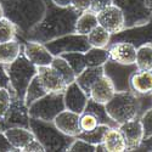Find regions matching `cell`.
Instances as JSON below:
<instances>
[{
  "label": "cell",
  "instance_id": "obj_1",
  "mask_svg": "<svg viewBox=\"0 0 152 152\" xmlns=\"http://www.w3.org/2000/svg\"><path fill=\"white\" fill-rule=\"evenodd\" d=\"M45 14L42 21L26 35L27 40L46 43L58 37L74 33V26L80 12L68 7H61L51 0H45Z\"/></svg>",
  "mask_w": 152,
  "mask_h": 152
},
{
  "label": "cell",
  "instance_id": "obj_2",
  "mask_svg": "<svg viewBox=\"0 0 152 152\" xmlns=\"http://www.w3.org/2000/svg\"><path fill=\"white\" fill-rule=\"evenodd\" d=\"M4 15L16 26L17 32L27 35L45 14V0H4Z\"/></svg>",
  "mask_w": 152,
  "mask_h": 152
},
{
  "label": "cell",
  "instance_id": "obj_3",
  "mask_svg": "<svg viewBox=\"0 0 152 152\" xmlns=\"http://www.w3.org/2000/svg\"><path fill=\"white\" fill-rule=\"evenodd\" d=\"M29 129L34 134L45 151H67L74 137L63 134L56 128L54 122H46L37 118H29Z\"/></svg>",
  "mask_w": 152,
  "mask_h": 152
},
{
  "label": "cell",
  "instance_id": "obj_4",
  "mask_svg": "<svg viewBox=\"0 0 152 152\" xmlns=\"http://www.w3.org/2000/svg\"><path fill=\"white\" fill-rule=\"evenodd\" d=\"M106 111L113 122L118 125L139 117L141 108V97L132 90L116 91L113 97L105 104Z\"/></svg>",
  "mask_w": 152,
  "mask_h": 152
},
{
  "label": "cell",
  "instance_id": "obj_5",
  "mask_svg": "<svg viewBox=\"0 0 152 152\" xmlns=\"http://www.w3.org/2000/svg\"><path fill=\"white\" fill-rule=\"evenodd\" d=\"M6 71L14 96L23 99L31 80L38 74V67L33 65L22 51L14 62L6 65Z\"/></svg>",
  "mask_w": 152,
  "mask_h": 152
},
{
  "label": "cell",
  "instance_id": "obj_6",
  "mask_svg": "<svg viewBox=\"0 0 152 152\" xmlns=\"http://www.w3.org/2000/svg\"><path fill=\"white\" fill-rule=\"evenodd\" d=\"M124 16V28L139 26L152 18V0H113Z\"/></svg>",
  "mask_w": 152,
  "mask_h": 152
},
{
  "label": "cell",
  "instance_id": "obj_7",
  "mask_svg": "<svg viewBox=\"0 0 152 152\" xmlns=\"http://www.w3.org/2000/svg\"><path fill=\"white\" fill-rule=\"evenodd\" d=\"M65 108L66 107L65 102H63V93H48L43 97L34 101L28 107V113L32 118L53 122L54 118Z\"/></svg>",
  "mask_w": 152,
  "mask_h": 152
},
{
  "label": "cell",
  "instance_id": "obj_8",
  "mask_svg": "<svg viewBox=\"0 0 152 152\" xmlns=\"http://www.w3.org/2000/svg\"><path fill=\"white\" fill-rule=\"evenodd\" d=\"M44 44L54 56H60L67 53H85L91 48L86 35L78 34L75 32L58 37Z\"/></svg>",
  "mask_w": 152,
  "mask_h": 152
},
{
  "label": "cell",
  "instance_id": "obj_9",
  "mask_svg": "<svg viewBox=\"0 0 152 152\" xmlns=\"http://www.w3.org/2000/svg\"><path fill=\"white\" fill-rule=\"evenodd\" d=\"M117 42L130 43L136 49L145 44H152V18L146 23L124 28L118 33L111 34L110 44Z\"/></svg>",
  "mask_w": 152,
  "mask_h": 152
},
{
  "label": "cell",
  "instance_id": "obj_10",
  "mask_svg": "<svg viewBox=\"0 0 152 152\" xmlns=\"http://www.w3.org/2000/svg\"><path fill=\"white\" fill-rule=\"evenodd\" d=\"M136 66L134 65H123L108 58L104 65V73L112 80L116 88V91H125L130 90L129 79L130 75L136 71Z\"/></svg>",
  "mask_w": 152,
  "mask_h": 152
},
{
  "label": "cell",
  "instance_id": "obj_11",
  "mask_svg": "<svg viewBox=\"0 0 152 152\" xmlns=\"http://www.w3.org/2000/svg\"><path fill=\"white\" fill-rule=\"evenodd\" d=\"M29 118L28 106L24 104V100L14 96L7 113L0 121V130H5L11 126L29 128Z\"/></svg>",
  "mask_w": 152,
  "mask_h": 152
},
{
  "label": "cell",
  "instance_id": "obj_12",
  "mask_svg": "<svg viewBox=\"0 0 152 152\" xmlns=\"http://www.w3.org/2000/svg\"><path fill=\"white\" fill-rule=\"evenodd\" d=\"M97 22L101 27H104L111 34H115L124 29V16L122 10L112 4L106 9L97 12Z\"/></svg>",
  "mask_w": 152,
  "mask_h": 152
},
{
  "label": "cell",
  "instance_id": "obj_13",
  "mask_svg": "<svg viewBox=\"0 0 152 152\" xmlns=\"http://www.w3.org/2000/svg\"><path fill=\"white\" fill-rule=\"evenodd\" d=\"M118 128L124 137L126 144V151L137 150L144 140V130L140 122V118L136 117L130 121H126L118 125Z\"/></svg>",
  "mask_w": 152,
  "mask_h": 152
},
{
  "label": "cell",
  "instance_id": "obj_14",
  "mask_svg": "<svg viewBox=\"0 0 152 152\" xmlns=\"http://www.w3.org/2000/svg\"><path fill=\"white\" fill-rule=\"evenodd\" d=\"M22 51L37 67L50 66L54 58V55L49 51L44 43H39L35 40H26L24 45L22 46Z\"/></svg>",
  "mask_w": 152,
  "mask_h": 152
},
{
  "label": "cell",
  "instance_id": "obj_15",
  "mask_svg": "<svg viewBox=\"0 0 152 152\" xmlns=\"http://www.w3.org/2000/svg\"><path fill=\"white\" fill-rule=\"evenodd\" d=\"M88 100H89V96L82 90V88L75 82L68 84L63 91V102H65L66 110L73 111L78 115H82L84 112Z\"/></svg>",
  "mask_w": 152,
  "mask_h": 152
},
{
  "label": "cell",
  "instance_id": "obj_16",
  "mask_svg": "<svg viewBox=\"0 0 152 152\" xmlns=\"http://www.w3.org/2000/svg\"><path fill=\"white\" fill-rule=\"evenodd\" d=\"M79 117L80 115H78V113L65 108L54 118L53 122L56 125V128L63 134L72 137H77L82 133L79 126Z\"/></svg>",
  "mask_w": 152,
  "mask_h": 152
},
{
  "label": "cell",
  "instance_id": "obj_17",
  "mask_svg": "<svg viewBox=\"0 0 152 152\" xmlns=\"http://www.w3.org/2000/svg\"><path fill=\"white\" fill-rule=\"evenodd\" d=\"M108 58L123 65H134L136 58V48L126 42L112 43L107 48Z\"/></svg>",
  "mask_w": 152,
  "mask_h": 152
},
{
  "label": "cell",
  "instance_id": "obj_18",
  "mask_svg": "<svg viewBox=\"0 0 152 152\" xmlns=\"http://www.w3.org/2000/svg\"><path fill=\"white\" fill-rule=\"evenodd\" d=\"M38 77H39L43 86L48 93L61 94L66 89V83L56 73L51 66H42L38 67Z\"/></svg>",
  "mask_w": 152,
  "mask_h": 152
},
{
  "label": "cell",
  "instance_id": "obj_19",
  "mask_svg": "<svg viewBox=\"0 0 152 152\" xmlns=\"http://www.w3.org/2000/svg\"><path fill=\"white\" fill-rule=\"evenodd\" d=\"M116 94V88L113 85L112 80L104 73L101 77L93 84L89 97L96 102L100 104H107L108 101L113 97V95Z\"/></svg>",
  "mask_w": 152,
  "mask_h": 152
},
{
  "label": "cell",
  "instance_id": "obj_20",
  "mask_svg": "<svg viewBox=\"0 0 152 152\" xmlns=\"http://www.w3.org/2000/svg\"><path fill=\"white\" fill-rule=\"evenodd\" d=\"M4 133L15 151L23 152V150L35 139L29 128H22V126H11V128L5 129Z\"/></svg>",
  "mask_w": 152,
  "mask_h": 152
},
{
  "label": "cell",
  "instance_id": "obj_21",
  "mask_svg": "<svg viewBox=\"0 0 152 152\" xmlns=\"http://www.w3.org/2000/svg\"><path fill=\"white\" fill-rule=\"evenodd\" d=\"M129 88L136 95H148L152 93V71L136 69L129 79Z\"/></svg>",
  "mask_w": 152,
  "mask_h": 152
},
{
  "label": "cell",
  "instance_id": "obj_22",
  "mask_svg": "<svg viewBox=\"0 0 152 152\" xmlns=\"http://www.w3.org/2000/svg\"><path fill=\"white\" fill-rule=\"evenodd\" d=\"M102 145L107 152H123L126 151V144L118 126H110L107 129Z\"/></svg>",
  "mask_w": 152,
  "mask_h": 152
},
{
  "label": "cell",
  "instance_id": "obj_23",
  "mask_svg": "<svg viewBox=\"0 0 152 152\" xmlns=\"http://www.w3.org/2000/svg\"><path fill=\"white\" fill-rule=\"evenodd\" d=\"M104 74V66L97 67H86L84 71H82L77 77H75V83H77L82 90L89 96L90 89L93 84Z\"/></svg>",
  "mask_w": 152,
  "mask_h": 152
},
{
  "label": "cell",
  "instance_id": "obj_24",
  "mask_svg": "<svg viewBox=\"0 0 152 152\" xmlns=\"http://www.w3.org/2000/svg\"><path fill=\"white\" fill-rule=\"evenodd\" d=\"M97 24V15L90 10H86L79 14L77 21H75L74 32L78 34L88 35V33H90Z\"/></svg>",
  "mask_w": 152,
  "mask_h": 152
},
{
  "label": "cell",
  "instance_id": "obj_25",
  "mask_svg": "<svg viewBox=\"0 0 152 152\" xmlns=\"http://www.w3.org/2000/svg\"><path fill=\"white\" fill-rule=\"evenodd\" d=\"M22 53V45L20 42L10 40L5 43H0V63L3 65H10L14 62L18 55Z\"/></svg>",
  "mask_w": 152,
  "mask_h": 152
},
{
  "label": "cell",
  "instance_id": "obj_26",
  "mask_svg": "<svg viewBox=\"0 0 152 152\" xmlns=\"http://www.w3.org/2000/svg\"><path fill=\"white\" fill-rule=\"evenodd\" d=\"M50 66L56 71V73L63 79V82L66 83V85L75 82V77H77V75H75L74 71L69 66V63L62 56H54L51 63H50Z\"/></svg>",
  "mask_w": 152,
  "mask_h": 152
},
{
  "label": "cell",
  "instance_id": "obj_27",
  "mask_svg": "<svg viewBox=\"0 0 152 152\" xmlns=\"http://www.w3.org/2000/svg\"><path fill=\"white\" fill-rule=\"evenodd\" d=\"M84 111L93 113V115L97 118L100 124H105V125H108V126H118V124L116 122H113L111 119V117L108 116V113L106 111V107H105V104L96 102V101H94V100H91L89 97L88 104H86V107H85Z\"/></svg>",
  "mask_w": 152,
  "mask_h": 152
},
{
  "label": "cell",
  "instance_id": "obj_28",
  "mask_svg": "<svg viewBox=\"0 0 152 152\" xmlns=\"http://www.w3.org/2000/svg\"><path fill=\"white\" fill-rule=\"evenodd\" d=\"M88 42H89L91 48H100V49H107L111 40V33L106 31L100 24L90 32L88 33Z\"/></svg>",
  "mask_w": 152,
  "mask_h": 152
},
{
  "label": "cell",
  "instance_id": "obj_29",
  "mask_svg": "<svg viewBox=\"0 0 152 152\" xmlns=\"http://www.w3.org/2000/svg\"><path fill=\"white\" fill-rule=\"evenodd\" d=\"M48 91L45 90V88L43 86L39 77H38V74L35 75V77L31 80L27 90H26V94H24V104H26L28 107L34 102V101H37L38 99L43 97L44 95H46Z\"/></svg>",
  "mask_w": 152,
  "mask_h": 152
},
{
  "label": "cell",
  "instance_id": "obj_30",
  "mask_svg": "<svg viewBox=\"0 0 152 152\" xmlns=\"http://www.w3.org/2000/svg\"><path fill=\"white\" fill-rule=\"evenodd\" d=\"M135 66L140 71H152V44H145L136 49Z\"/></svg>",
  "mask_w": 152,
  "mask_h": 152
},
{
  "label": "cell",
  "instance_id": "obj_31",
  "mask_svg": "<svg viewBox=\"0 0 152 152\" xmlns=\"http://www.w3.org/2000/svg\"><path fill=\"white\" fill-rule=\"evenodd\" d=\"M86 67H97L104 66L105 62L108 60V51L107 49L100 48H90L88 51L84 53Z\"/></svg>",
  "mask_w": 152,
  "mask_h": 152
},
{
  "label": "cell",
  "instance_id": "obj_32",
  "mask_svg": "<svg viewBox=\"0 0 152 152\" xmlns=\"http://www.w3.org/2000/svg\"><path fill=\"white\" fill-rule=\"evenodd\" d=\"M110 128L108 125H105V124H99L95 129L90 130V132H82L77 137L79 139H83V140L88 141L91 145H100L102 144V140H104V136L107 132V129Z\"/></svg>",
  "mask_w": 152,
  "mask_h": 152
},
{
  "label": "cell",
  "instance_id": "obj_33",
  "mask_svg": "<svg viewBox=\"0 0 152 152\" xmlns=\"http://www.w3.org/2000/svg\"><path fill=\"white\" fill-rule=\"evenodd\" d=\"M60 56H62L69 63V66L74 71L75 75H78L82 71H84L86 68L84 53H67V54H62Z\"/></svg>",
  "mask_w": 152,
  "mask_h": 152
},
{
  "label": "cell",
  "instance_id": "obj_34",
  "mask_svg": "<svg viewBox=\"0 0 152 152\" xmlns=\"http://www.w3.org/2000/svg\"><path fill=\"white\" fill-rule=\"evenodd\" d=\"M17 28L9 18L3 17L0 20V43H5L16 39Z\"/></svg>",
  "mask_w": 152,
  "mask_h": 152
},
{
  "label": "cell",
  "instance_id": "obj_35",
  "mask_svg": "<svg viewBox=\"0 0 152 152\" xmlns=\"http://www.w3.org/2000/svg\"><path fill=\"white\" fill-rule=\"evenodd\" d=\"M99 121L97 118L90 112H83L80 117H79V126L82 132H90L93 129H95L99 125Z\"/></svg>",
  "mask_w": 152,
  "mask_h": 152
},
{
  "label": "cell",
  "instance_id": "obj_36",
  "mask_svg": "<svg viewBox=\"0 0 152 152\" xmlns=\"http://www.w3.org/2000/svg\"><path fill=\"white\" fill-rule=\"evenodd\" d=\"M12 97H14L12 91H10L9 89H5V88H0V121L7 113L12 102Z\"/></svg>",
  "mask_w": 152,
  "mask_h": 152
},
{
  "label": "cell",
  "instance_id": "obj_37",
  "mask_svg": "<svg viewBox=\"0 0 152 152\" xmlns=\"http://www.w3.org/2000/svg\"><path fill=\"white\" fill-rule=\"evenodd\" d=\"M68 152H96V146L79 137H74V140L69 145Z\"/></svg>",
  "mask_w": 152,
  "mask_h": 152
},
{
  "label": "cell",
  "instance_id": "obj_38",
  "mask_svg": "<svg viewBox=\"0 0 152 152\" xmlns=\"http://www.w3.org/2000/svg\"><path fill=\"white\" fill-rule=\"evenodd\" d=\"M140 122L144 130V139L152 136V107L147 108L140 117Z\"/></svg>",
  "mask_w": 152,
  "mask_h": 152
},
{
  "label": "cell",
  "instance_id": "obj_39",
  "mask_svg": "<svg viewBox=\"0 0 152 152\" xmlns=\"http://www.w3.org/2000/svg\"><path fill=\"white\" fill-rule=\"evenodd\" d=\"M112 4L113 0H90V11L97 14V12H100L101 10L106 9Z\"/></svg>",
  "mask_w": 152,
  "mask_h": 152
},
{
  "label": "cell",
  "instance_id": "obj_40",
  "mask_svg": "<svg viewBox=\"0 0 152 152\" xmlns=\"http://www.w3.org/2000/svg\"><path fill=\"white\" fill-rule=\"evenodd\" d=\"M0 88H5V89H9L10 91H12L10 78H9V74L6 71V66L3 65V63H0Z\"/></svg>",
  "mask_w": 152,
  "mask_h": 152
},
{
  "label": "cell",
  "instance_id": "obj_41",
  "mask_svg": "<svg viewBox=\"0 0 152 152\" xmlns=\"http://www.w3.org/2000/svg\"><path fill=\"white\" fill-rule=\"evenodd\" d=\"M71 7L79 12L90 10V0H72Z\"/></svg>",
  "mask_w": 152,
  "mask_h": 152
},
{
  "label": "cell",
  "instance_id": "obj_42",
  "mask_svg": "<svg viewBox=\"0 0 152 152\" xmlns=\"http://www.w3.org/2000/svg\"><path fill=\"white\" fill-rule=\"evenodd\" d=\"M10 151H15V148L12 147V145L7 140L4 130H0V152H10Z\"/></svg>",
  "mask_w": 152,
  "mask_h": 152
},
{
  "label": "cell",
  "instance_id": "obj_43",
  "mask_svg": "<svg viewBox=\"0 0 152 152\" xmlns=\"http://www.w3.org/2000/svg\"><path fill=\"white\" fill-rule=\"evenodd\" d=\"M44 151H45V148L37 139H34V140L23 150V152H44Z\"/></svg>",
  "mask_w": 152,
  "mask_h": 152
},
{
  "label": "cell",
  "instance_id": "obj_44",
  "mask_svg": "<svg viewBox=\"0 0 152 152\" xmlns=\"http://www.w3.org/2000/svg\"><path fill=\"white\" fill-rule=\"evenodd\" d=\"M137 151H152V136L144 139L140 146L137 147Z\"/></svg>",
  "mask_w": 152,
  "mask_h": 152
},
{
  "label": "cell",
  "instance_id": "obj_45",
  "mask_svg": "<svg viewBox=\"0 0 152 152\" xmlns=\"http://www.w3.org/2000/svg\"><path fill=\"white\" fill-rule=\"evenodd\" d=\"M54 4H56L57 6H61V7H68L71 6V1L72 0H51Z\"/></svg>",
  "mask_w": 152,
  "mask_h": 152
},
{
  "label": "cell",
  "instance_id": "obj_46",
  "mask_svg": "<svg viewBox=\"0 0 152 152\" xmlns=\"http://www.w3.org/2000/svg\"><path fill=\"white\" fill-rule=\"evenodd\" d=\"M3 17H5V15H4V9H3V4L0 3V20H1Z\"/></svg>",
  "mask_w": 152,
  "mask_h": 152
},
{
  "label": "cell",
  "instance_id": "obj_47",
  "mask_svg": "<svg viewBox=\"0 0 152 152\" xmlns=\"http://www.w3.org/2000/svg\"><path fill=\"white\" fill-rule=\"evenodd\" d=\"M151 95H152V93H151Z\"/></svg>",
  "mask_w": 152,
  "mask_h": 152
}]
</instances>
